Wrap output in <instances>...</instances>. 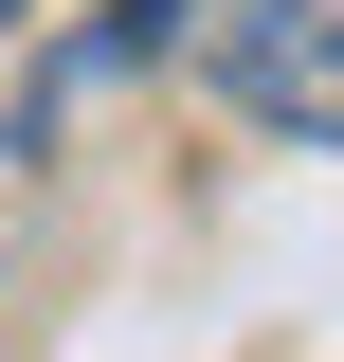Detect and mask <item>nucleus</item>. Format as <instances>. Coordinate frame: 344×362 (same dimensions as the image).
Segmentation results:
<instances>
[{"mask_svg": "<svg viewBox=\"0 0 344 362\" xmlns=\"http://www.w3.org/2000/svg\"><path fill=\"white\" fill-rule=\"evenodd\" d=\"M200 54H217V90H236L254 127L344 145V0H217Z\"/></svg>", "mask_w": 344, "mask_h": 362, "instance_id": "obj_1", "label": "nucleus"}]
</instances>
